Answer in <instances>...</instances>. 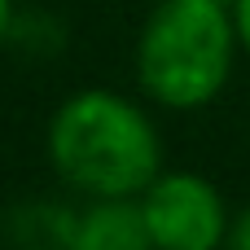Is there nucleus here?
<instances>
[{
  "label": "nucleus",
  "instance_id": "0eeeda50",
  "mask_svg": "<svg viewBox=\"0 0 250 250\" xmlns=\"http://www.w3.org/2000/svg\"><path fill=\"white\" fill-rule=\"evenodd\" d=\"M233 26H237V44L250 53V0H233Z\"/></svg>",
  "mask_w": 250,
  "mask_h": 250
},
{
  "label": "nucleus",
  "instance_id": "f257e3e1",
  "mask_svg": "<svg viewBox=\"0 0 250 250\" xmlns=\"http://www.w3.org/2000/svg\"><path fill=\"white\" fill-rule=\"evenodd\" d=\"M53 171L88 198H141L163 176V136L154 119L110 88L66 97L44 132Z\"/></svg>",
  "mask_w": 250,
  "mask_h": 250
},
{
  "label": "nucleus",
  "instance_id": "7ed1b4c3",
  "mask_svg": "<svg viewBox=\"0 0 250 250\" xmlns=\"http://www.w3.org/2000/svg\"><path fill=\"white\" fill-rule=\"evenodd\" d=\"M136 202L158 250H220L229 242V207L198 171H163Z\"/></svg>",
  "mask_w": 250,
  "mask_h": 250
},
{
  "label": "nucleus",
  "instance_id": "423d86ee",
  "mask_svg": "<svg viewBox=\"0 0 250 250\" xmlns=\"http://www.w3.org/2000/svg\"><path fill=\"white\" fill-rule=\"evenodd\" d=\"M229 250H250V207H242L237 215H233V224H229Z\"/></svg>",
  "mask_w": 250,
  "mask_h": 250
},
{
  "label": "nucleus",
  "instance_id": "6e6552de",
  "mask_svg": "<svg viewBox=\"0 0 250 250\" xmlns=\"http://www.w3.org/2000/svg\"><path fill=\"white\" fill-rule=\"evenodd\" d=\"M13 18H18V9H13V0H0V44L13 35Z\"/></svg>",
  "mask_w": 250,
  "mask_h": 250
},
{
  "label": "nucleus",
  "instance_id": "39448f33",
  "mask_svg": "<svg viewBox=\"0 0 250 250\" xmlns=\"http://www.w3.org/2000/svg\"><path fill=\"white\" fill-rule=\"evenodd\" d=\"M75 215L79 211L57 202H26L22 211L9 215V237L22 250H66L75 233Z\"/></svg>",
  "mask_w": 250,
  "mask_h": 250
},
{
  "label": "nucleus",
  "instance_id": "f03ea898",
  "mask_svg": "<svg viewBox=\"0 0 250 250\" xmlns=\"http://www.w3.org/2000/svg\"><path fill=\"white\" fill-rule=\"evenodd\" d=\"M233 0H163L136 40V79L167 110L211 105L237 57Z\"/></svg>",
  "mask_w": 250,
  "mask_h": 250
},
{
  "label": "nucleus",
  "instance_id": "20e7f679",
  "mask_svg": "<svg viewBox=\"0 0 250 250\" xmlns=\"http://www.w3.org/2000/svg\"><path fill=\"white\" fill-rule=\"evenodd\" d=\"M66 250H158L141 202L136 198H92V207H83L75 215V233Z\"/></svg>",
  "mask_w": 250,
  "mask_h": 250
}]
</instances>
